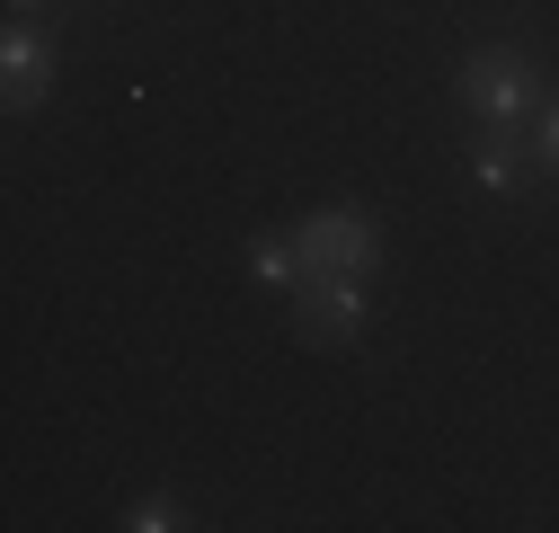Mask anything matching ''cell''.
Returning <instances> with one entry per match:
<instances>
[{
  "instance_id": "obj_1",
  "label": "cell",
  "mask_w": 559,
  "mask_h": 533,
  "mask_svg": "<svg viewBox=\"0 0 559 533\" xmlns=\"http://www.w3.org/2000/svg\"><path fill=\"white\" fill-rule=\"evenodd\" d=\"M462 98L488 116V125H524V116H542V72L515 54V45H479L471 62H462Z\"/></svg>"
},
{
  "instance_id": "obj_2",
  "label": "cell",
  "mask_w": 559,
  "mask_h": 533,
  "mask_svg": "<svg viewBox=\"0 0 559 533\" xmlns=\"http://www.w3.org/2000/svg\"><path fill=\"white\" fill-rule=\"evenodd\" d=\"M294 240H302V266H311V276H365V266L382 258V232H373L365 205H320Z\"/></svg>"
},
{
  "instance_id": "obj_3",
  "label": "cell",
  "mask_w": 559,
  "mask_h": 533,
  "mask_svg": "<svg viewBox=\"0 0 559 533\" xmlns=\"http://www.w3.org/2000/svg\"><path fill=\"white\" fill-rule=\"evenodd\" d=\"M0 81H10V116H27L53 90V36L36 19H10V45H0Z\"/></svg>"
},
{
  "instance_id": "obj_4",
  "label": "cell",
  "mask_w": 559,
  "mask_h": 533,
  "mask_svg": "<svg viewBox=\"0 0 559 533\" xmlns=\"http://www.w3.org/2000/svg\"><path fill=\"white\" fill-rule=\"evenodd\" d=\"M302 329L311 339H365V276H311L302 285Z\"/></svg>"
},
{
  "instance_id": "obj_5",
  "label": "cell",
  "mask_w": 559,
  "mask_h": 533,
  "mask_svg": "<svg viewBox=\"0 0 559 533\" xmlns=\"http://www.w3.org/2000/svg\"><path fill=\"white\" fill-rule=\"evenodd\" d=\"M249 276L275 285V294H302L311 266H302V240H249Z\"/></svg>"
},
{
  "instance_id": "obj_6",
  "label": "cell",
  "mask_w": 559,
  "mask_h": 533,
  "mask_svg": "<svg viewBox=\"0 0 559 533\" xmlns=\"http://www.w3.org/2000/svg\"><path fill=\"white\" fill-rule=\"evenodd\" d=\"M471 178H479L488 196H515V187H524V152L507 143V133H488V143H471Z\"/></svg>"
},
{
  "instance_id": "obj_7",
  "label": "cell",
  "mask_w": 559,
  "mask_h": 533,
  "mask_svg": "<svg viewBox=\"0 0 559 533\" xmlns=\"http://www.w3.org/2000/svg\"><path fill=\"white\" fill-rule=\"evenodd\" d=\"M169 524H178V498H169V489H160V498H133V507H124V533H169Z\"/></svg>"
},
{
  "instance_id": "obj_8",
  "label": "cell",
  "mask_w": 559,
  "mask_h": 533,
  "mask_svg": "<svg viewBox=\"0 0 559 533\" xmlns=\"http://www.w3.org/2000/svg\"><path fill=\"white\" fill-rule=\"evenodd\" d=\"M533 152H542V169H559V107L533 116Z\"/></svg>"
},
{
  "instance_id": "obj_9",
  "label": "cell",
  "mask_w": 559,
  "mask_h": 533,
  "mask_svg": "<svg viewBox=\"0 0 559 533\" xmlns=\"http://www.w3.org/2000/svg\"><path fill=\"white\" fill-rule=\"evenodd\" d=\"M36 10H45V0H10V19H36Z\"/></svg>"
}]
</instances>
